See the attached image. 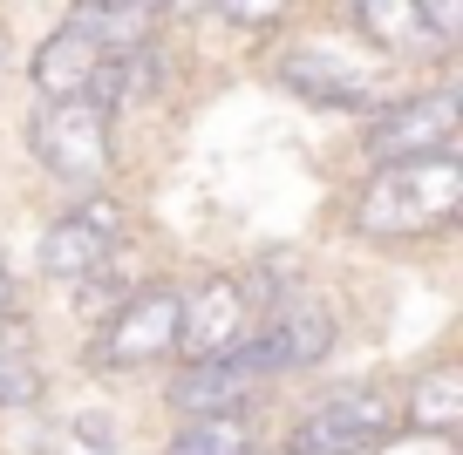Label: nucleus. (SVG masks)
Returning a JSON list of instances; mask_svg holds the SVG:
<instances>
[{
    "label": "nucleus",
    "mask_w": 463,
    "mask_h": 455,
    "mask_svg": "<svg viewBox=\"0 0 463 455\" xmlns=\"http://www.w3.org/2000/svg\"><path fill=\"white\" fill-rule=\"evenodd\" d=\"M457 211H463V157L416 150V157H389L368 171L347 225L362 238H436L457 225Z\"/></svg>",
    "instance_id": "f257e3e1"
},
{
    "label": "nucleus",
    "mask_w": 463,
    "mask_h": 455,
    "mask_svg": "<svg viewBox=\"0 0 463 455\" xmlns=\"http://www.w3.org/2000/svg\"><path fill=\"white\" fill-rule=\"evenodd\" d=\"M28 150L42 157L48 177H61V184H75V190H96L102 177H109V163H116L109 116H102L89 96L48 102V109L28 123Z\"/></svg>",
    "instance_id": "f03ea898"
},
{
    "label": "nucleus",
    "mask_w": 463,
    "mask_h": 455,
    "mask_svg": "<svg viewBox=\"0 0 463 455\" xmlns=\"http://www.w3.org/2000/svg\"><path fill=\"white\" fill-rule=\"evenodd\" d=\"M246 333H252V299H246L239 279L212 272V279H198L191 292H177V340H171V354L218 360V354H239Z\"/></svg>",
    "instance_id": "7ed1b4c3"
},
{
    "label": "nucleus",
    "mask_w": 463,
    "mask_h": 455,
    "mask_svg": "<svg viewBox=\"0 0 463 455\" xmlns=\"http://www.w3.org/2000/svg\"><path fill=\"white\" fill-rule=\"evenodd\" d=\"M177 340V285H144V292H123L102 333L89 340V360L96 367H150L164 360Z\"/></svg>",
    "instance_id": "20e7f679"
},
{
    "label": "nucleus",
    "mask_w": 463,
    "mask_h": 455,
    "mask_svg": "<svg viewBox=\"0 0 463 455\" xmlns=\"http://www.w3.org/2000/svg\"><path fill=\"white\" fill-rule=\"evenodd\" d=\"M389 428H395V408L375 387H362V395H334L320 408H307L287 428V449L279 455H368Z\"/></svg>",
    "instance_id": "39448f33"
},
{
    "label": "nucleus",
    "mask_w": 463,
    "mask_h": 455,
    "mask_svg": "<svg viewBox=\"0 0 463 455\" xmlns=\"http://www.w3.org/2000/svg\"><path fill=\"white\" fill-rule=\"evenodd\" d=\"M116 245H123V204H116V198H89V204L61 211L55 225L42 231L34 265H42V279L75 285V279H89L102 258H116Z\"/></svg>",
    "instance_id": "423d86ee"
},
{
    "label": "nucleus",
    "mask_w": 463,
    "mask_h": 455,
    "mask_svg": "<svg viewBox=\"0 0 463 455\" xmlns=\"http://www.w3.org/2000/svg\"><path fill=\"white\" fill-rule=\"evenodd\" d=\"M457 88H430V96H409V102H395V109H382V116H368V129H362V150L375 163H389V157H416V150H449V136H457Z\"/></svg>",
    "instance_id": "0eeeda50"
},
{
    "label": "nucleus",
    "mask_w": 463,
    "mask_h": 455,
    "mask_svg": "<svg viewBox=\"0 0 463 455\" xmlns=\"http://www.w3.org/2000/svg\"><path fill=\"white\" fill-rule=\"evenodd\" d=\"M279 82L300 102H314V109H362L368 102V75L354 69V61L327 55V48H293V55L279 61Z\"/></svg>",
    "instance_id": "6e6552de"
},
{
    "label": "nucleus",
    "mask_w": 463,
    "mask_h": 455,
    "mask_svg": "<svg viewBox=\"0 0 463 455\" xmlns=\"http://www.w3.org/2000/svg\"><path fill=\"white\" fill-rule=\"evenodd\" d=\"M102 55H109V48H96L82 28H69V21H61V28L48 34L42 48H34V61H28V82L42 88L48 102H61V96H89V82H96Z\"/></svg>",
    "instance_id": "1a4fd4ad"
},
{
    "label": "nucleus",
    "mask_w": 463,
    "mask_h": 455,
    "mask_svg": "<svg viewBox=\"0 0 463 455\" xmlns=\"http://www.w3.org/2000/svg\"><path fill=\"white\" fill-rule=\"evenodd\" d=\"M252 381L260 374L246 367V354H218V360H184V374L164 395H171L177 414H218V408H239L252 395Z\"/></svg>",
    "instance_id": "9d476101"
},
{
    "label": "nucleus",
    "mask_w": 463,
    "mask_h": 455,
    "mask_svg": "<svg viewBox=\"0 0 463 455\" xmlns=\"http://www.w3.org/2000/svg\"><path fill=\"white\" fill-rule=\"evenodd\" d=\"M347 14H354V28L375 48H389V55H443V42L430 34V21H422L409 0H347Z\"/></svg>",
    "instance_id": "9b49d317"
},
{
    "label": "nucleus",
    "mask_w": 463,
    "mask_h": 455,
    "mask_svg": "<svg viewBox=\"0 0 463 455\" xmlns=\"http://www.w3.org/2000/svg\"><path fill=\"white\" fill-rule=\"evenodd\" d=\"M402 422L422 428V435H457L463 428V367H430L409 381V401H402Z\"/></svg>",
    "instance_id": "f8f14e48"
},
{
    "label": "nucleus",
    "mask_w": 463,
    "mask_h": 455,
    "mask_svg": "<svg viewBox=\"0 0 463 455\" xmlns=\"http://www.w3.org/2000/svg\"><path fill=\"white\" fill-rule=\"evenodd\" d=\"M171 455H252V422L239 408L218 414H177Z\"/></svg>",
    "instance_id": "ddd939ff"
},
{
    "label": "nucleus",
    "mask_w": 463,
    "mask_h": 455,
    "mask_svg": "<svg viewBox=\"0 0 463 455\" xmlns=\"http://www.w3.org/2000/svg\"><path fill=\"white\" fill-rule=\"evenodd\" d=\"M150 21H157V7H82L75 0V14H69V28H82L96 48H137V42H150Z\"/></svg>",
    "instance_id": "4468645a"
},
{
    "label": "nucleus",
    "mask_w": 463,
    "mask_h": 455,
    "mask_svg": "<svg viewBox=\"0 0 463 455\" xmlns=\"http://www.w3.org/2000/svg\"><path fill=\"white\" fill-rule=\"evenodd\" d=\"M28 401H42V367L14 347H0V408H28Z\"/></svg>",
    "instance_id": "2eb2a0df"
},
{
    "label": "nucleus",
    "mask_w": 463,
    "mask_h": 455,
    "mask_svg": "<svg viewBox=\"0 0 463 455\" xmlns=\"http://www.w3.org/2000/svg\"><path fill=\"white\" fill-rule=\"evenodd\" d=\"M212 14H225L232 28H246V34H266L293 14V0H212Z\"/></svg>",
    "instance_id": "dca6fc26"
},
{
    "label": "nucleus",
    "mask_w": 463,
    "mask_h": 455,
    "mask_svg": "<svg viewBox=\"0 0 463 455\" xmlns=\"http://www.w3.org/2000/svg\"><path fill=\"white\" fill-rule=\"evenodd\" d=\"M368 455H457V441H449V435H422V428H409V435H395V428H389Z\"/></svg>",
    "instance_id": "f3484780"
},
{
    "label": "nucleus",
    "mask_w": 463,
    "mask_h": 455,
    "mask_svg": "<svg viewBox=\"0 0 463 455\" xmlns=\"http://www.w3.org/2000/svg\"><path fill=\"white\" fill-rule=\"evenodd\" d=\"M409 7H416L422 21H430V34L436 42H463V0H409Z\"/></svg>",
    "instance_id": "a211bd4d"
},
{
    "label": "nucleus",
    "mask_w": 463,
    "mask_h": 455,
    "mask_svg": "<svg viewBox=\"0 0 463 455\" xmlns=\"http://www.w3.org/2000/svg\"><path fill=\"white\" fill-rule=\"evenodd\" d=\"M21 313V279L7 272V258H0V320H14Z\"/></svg>",
    "instance_id": "6ab92c4d"
},
{
    "label": "nucleus",
    "mask_w": 463,
    "mask_h": 455,
    "mask_svg": "<svg viewBox=\"0 0 463 455\" xmlns=\"http://www.w3.org/2000/svg\"><path fill=\"white\" fill-rule=\"evenodd\" d=\"M157 14H177V21H191V14H212V0H157Z\"/></svg>",
    "instance_id": "aec40b11"
},
{
    "label": "nucleus",
    "mask_w": 463,
    "mask_h": 455,
    "mask_svg": "<svg viewBox=\"0 0 463 455\" xmlns=\"http://www.w3.org/2000/svg\"><path fill=\"white\" fill-rule=\"evenodd\" d=\"M82 7H157V0H82Z\"/></svg>",
    "instance_id": "412c9836"
}]
</instances>
